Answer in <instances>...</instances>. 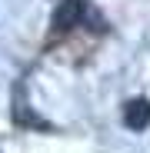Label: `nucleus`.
<instances>
[{"label": "nucleus", "instance_id": "f257e3e1", "mask_svg": "<svg viewBox=\"0 0 150 153\" xmlns=\"http://www.w3.org/2000/svg\"><path fill=\"white\" fill-rule=\"evenodd\" d=\"M84 0H63V4H57L54 10V30H70V27H77V23L84 20Z\"/></svg>", "mask_w": 150, "mask_h": 153}, {"label": "nucleus", "instance_id": "f03ea898", "mask_svg": "<svg viewBox=\"0 0 150 153\" xmlns=\"http://www.w3.org/2000/svg\"><path fill=\"white\" fill-rule=\"evenodd\" d=\"M123 123H127L130 130H147L150 126V100H143V97L130 100V103L123 107Z\"/></svg>", "mask_w": 150, "mask_h": 153}]
</instances>
